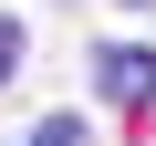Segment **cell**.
Returning <instances> with one entry per match:
<instances>
[{"label":"cell","mask_w":156,"mask_h":146,"mask_svg":"<svg viewBox=\"0 0 156 146\" xmlns=\"http://www.w3.org/2000/svg\"><path fill=\"white\" fill-rule=\"evenodd\" d=\"M21 146H94V125H83V115H42Z\"/></svg>","instance_id":"2"},{"label":"cell","mask_w":156,"mask_h":146,"mask_svg":"<svg viewBox=\"0 0 156 146\" xmlns=\"http://www.w3.org/2000/svg\"><path fill=\"white\" fill-rule=\"evenodd\" d=\"M11 73H21V21L0 11V84H11Z\"/></svg>","instance_id":"3"},{"label":"cell","mask_w":156,"mask_h":146,"mask_svg":"<svg viewBox=\"0 0 156 146\" xmlns=\"http://www.w3.org/2000/svg\"><path fill=\"white\" fill-rule=\"evenodd\" d=\"M94 94H104L115 115H146V104H156V52H146V42H104V52H94Z\"/></svg>","instance_id":"1"}]
</instances>
